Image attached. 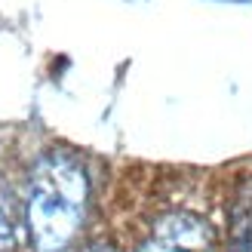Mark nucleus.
Wrapping results in <instances>:
<instances>
[{"mask_svg": "<svg viewBox=\"0 0 252 252\" xmlns=\"http://www.w3.org/2000/svg\"><path fill=\"white\" fill-rule=\"evenodd\" d=\"M86 209V175L65 157L43 160L31 188V237L40 252H62L77 234Z\"/></svg>", "mask_w": 252, "mask_h": 252, "instance_id": "obj_1", "label": "nucleus"}, {"mask_svg": "<svg viewBox=\"0 0 252 252\" xmlns=\"http://www.w3.org/2000/svg\"><path fill=\"white\" fill-rule=\"evenodd\" d=\"M12 240H16V234H12V219H9V209L3 206V200H0V249L12 246Z\"/></svg>", "mask_w": 252, "mask_h": 252, "instance_id": "obj_2", "label": "nucleus"}, {"mask_svg": "<svg viewBox=\"0 0 252 252\" xmlns=\"http://www.w3.org/2000/svg\"><path fill=\"white\" fill-rule=\"evenodd\" d=\"M243 252H252V240H249V243H243Z\"/></svg>", "mask_w": 252, "mask_h": 252, "instance_id": "obj_3", "label": "nucleus"}, {"mask_svg": "<svg viewBox=\"0 0 252 252\" xmlns=\"http://www.w3.org/2000/svg\"><path fill=\"white\" fill-rule=\"evenodd\" d=\"M90 252H111V249H105V246H98V249H90Z\"/></svg>", "mask_w": 252, "mask_h": 252, "instance_id": "obj_4", "label": "nucleus"}, {"mask_svg": "<svg viewBox=\"0 0 252 252\" xmlns=\"http://www.w3.org/2000/svg\"><path fill=\"white\" fill-rule=\"evenodd\" d=\"M148 252H166V249H148Z\"/></svg>", "mask_w": 252, "mask_h": 252, "instance_id": "obj_5", "label": "nucleus"}]
</instances>
